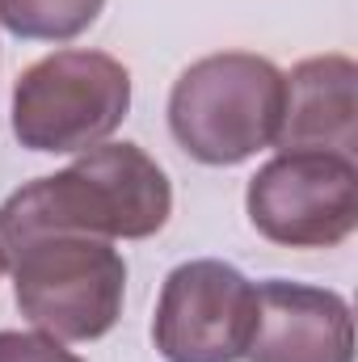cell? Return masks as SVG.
<instances>
[{
	"label": "cell",
	"mask_w": 358,
	"mask_h": 362,
	"mask_svg": "<svg viewBox=\"0 0 358 362\" xmlns=\"http://www.w3.org/2000/svg\"><path fill=\"white\" fill-rule=\"evenodd\" d=\"M258 286L228 262L198 257L165 278L152 341L165 362H241L253 333Z\"/></svg>",
	"instance_id": "6"
},
{
	"label": "cell",
	"mask_w": 358,
	"mask_h": 362,
	"mask_svg": "<svg viewBox=\"0 0 358 362\" xmlns=\"http://www.w3.org/2000/svg\"><path fill=\"white\" fill-rule=\"evenodd\" d=\"M0 274H4V262H0Z\"/></svg>",
	"instance_id": "11"
},
{
	"label": "cell",
	"mask_w": 358,
	"mask_h": 362,
	"mask_svg": "<svg viewBox=\"0 0 358 362\" xmlns=\"http://www.w3.org/2000/svg\"><path fill=\"white\" fill-rule=\"evenodd\" d=\"M0 362H85L81 354H72L64 341L47 337V333H17L4 329L0 333Z\"/></svg>",
	"instance_id": "10"
},
{
	"label": "cell",
	"mask_w": 358,
	"mask_h": 362,
	"mask_svg": "<svg viewBox=\"0 0 358 362\" xmlns=\"http://www.w3.org/2000/svg\"><path fill=\"white\" fill-rule=\"evenodd\" d=\"M173 215V185L139 144H97L68 169L13 189L0 202V249L38 232L97 240L156 236Z\"/></svg>",
	"instance_id": "1"
},
{
	"label": "cell",
	"mask_w": 358,
	"mask_h": 362,
	"mask_svg": "<svg viewBox=\"0 0 358 362\" xmlns=\"http://www.w3.org/2000/svg\"><path fill=\"white\" fill-rule=\"evenodd\" d=\"M358 68L350 55H312L282 72L278 152H329L358 160Z\"/></svg>",
	"instance_id": "8"
},
{
	"label": "cell",
	"mask_w": 358,
	"mask_h": 362,
	"mask_svg": "<svg viewBox=\"0 0 358 362\" xmlns=\"http://www.w3.org/2000/svg\"><path fill=\"white\" fill-rule=\"evenodd\" d=\"M13 274V299L21 316L55 341L105 337L127 299V262L114 240L76 232H38L0 249Z\"/></svg>",
	"instance_id": "2"
},
{
	"label": "cell",
	"mask_w": 358,
	"mask_h": 362,
	"mask_svg": "<svg viewBox=\"0 0 358 362\" xmlns=\"http://www.w3.org/2000/svg\"><path fill=\"white\" fill-rule=\"evenodd\" d=\"M245 211L270 245L337 249L358 228V160L329 152H278L249 177Z\"/></svg>",
	"instance_id": "5"
},
{
	"label": "cell",
	"mask_w": 358,
	"mask_h": 362,
	"mask_svg": "<svg viewBox=\"0 0 358 362\" xmlns=\"http://www.w3.org/2000/svg\"><path fill=\"white\" fill-rule=\"evenodd\" d=\"M131 110V72L85 47H64L30 64L13 85V135L30 152H89Z\"/></svg>",
	"instance_id": "4"
},
{
	"label": "cell",
	"mask_w": 358,
	"mask_h": 362,
	"mask_svg": "<svg viewBox=\"0 0 358 362\" xmlns=\"http://www.w3.org/2000/svg\"><path fill=\"white\" fill-rule=\"evenodd\" d=\"M282 118V72L266 55L219 51L190 64L169 93V131L198 165H245L274 148Z\"/></svg>",
	"instance_id": "3"
},
{
	"label": "cell",
	"mask_w": 358,
	"mask_h": 362,
	"mask_svg": "<svg viewBox=\"0 0 358 362\" xmlns=\"http://www.w3.org/2000/svg\"><path fill=\"white\" fill-rule=\"evenodd\" d=\"M105 0H0V25L30 42H68L85 34Z\"/></svg>",
	"instance_id": "9"
},
{
	"label": "cell",
	"mask_w": 358,
	"mask_h": 362,
	"mask_svg": "<svg viewBox=\"0 0 358 362\" xmlns=\"http://www.w3.org/2000/svg\"><path fill=\"white\" fill-rule=\"evenodd\" d=\"M249 362H354V316L337 291L266 278L258 282Z\"/></svg>",
	"instance_id": "7"
}]
</instances>
